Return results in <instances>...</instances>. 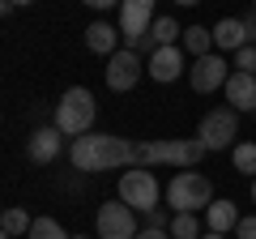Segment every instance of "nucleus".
<instances>
[{
	"label": "nucleus",
	"instance_id": "obj_1",
	"mask_svg": "<svg viewBox=\"0 0 256 239\" xmlns=\"http://www.w3.org/2000/svg\"><path fill=\"white\" fill-rule=\"evenodd\" d=\"M68 162L86 175L116 171V166H137V141L111 137V132H86V137H73Z\"/></svg>",
	"mask_w": 256,
	"mask_h": 239
},
{
	"label": "nucleus",
	"instance_id": "obj_2",
	"mask_svg": "<svg viewBox=\"0 0 256 239\" xmlns=\"http://www.w3.org/2000/svg\"><path fill=\"white\" fill-rule=\"evenodd\" d=\"M210 154L201 137H162V141H137V166H154L166 162L175 171H188Z\"/></svg>",
	"mask_w": 256,
	"mask_h": 239
},
{
	"label": "nucleus",
	"instance_id": "obj_3",
	"mask_svg": "<svg viewBox=\"0 0 256 239\" xmlns=\"http://www.w3.org/2000/svg\"><path fill=\"white\" fill-rule=\"evenodd\" d=\"M166 205H171V214H205L214 205V184L192 166L175 171L171 184H166Z\"/></svg>",
	"mask_w": 256,
	"mask_h": 239
},
{
	"label": "nucleus",
	"instance_id": "obj_4",
	"mask_svg": "<svg viewBox=\"0 0 256 239\" xmlns=\"http://www.w3.org/2000/svg\"><path fill=\"white\" fill-rule=\"evenodd\" d=\"M94 116H98V102L86 86H73V90H64L60 102H56V128L64 137H86L94 132Z\"/></svg>",
	"mask_w": 256,
	"mask_h": 239
},
{
	"label": "nucleus",
	"instance_id": "obj_5",
	"mask_svg": "<svg viewBox=\"0 0 256 239\" xmlns=\"http://www.w3.org/2000/svg\"><path fill=\"white\" fill-rule=\"evenodd\" d=\"M94 230H98V239H137V210L132 205H124L116 196V201H102L98 214H94Z\"/></svg>",
	"mask_w": 256,
	"mask_h": 239
},
{
	"label": "nucleus",
	"instance_id": "obj_6",
	"mask_svg": "<svg viewBox=\"0 0 256 239\" xmlns=\"http://www.w3.org/2000/svg\"><path fill=\"white\" fill-rule=\"evenodd\" d=\"M158 196H162V188H158L154 171H146V166H132V171L120 175V201L132 205L137 214L158 210Z\"/></svg>",
	"mask_w": 256,
	"mask_h": 239
},
{
	"label": "nucleus",
	"instance_id": "obj_7",
	"mask_svg": "<svg viewBox=\"0 0 256 239\" xmlns=\"http://www.w3.org/2000/svg\"><path fill=\"white\" fill-rule=\"evenodd\" d=\"M196 137L205 141V150H210V154L230 150V137H239V111H235V107H214V111H205Z\"/></svg>",
	"mask_w": 256,
	"mask_h": 239
},
{
	"label": "nucleus",
	"instance_id": "obj_8",
	"mask_svg": "<svg viewBox=\"0 0 256 239\" xmlns=\"http://www.w3.org/2000/svg\"><path fill=\"white\" fill-rule=\"evenodd\" d=\"M141 73H146V60H141V52H132V47H120L116 56L107 60V90H116V94H128L132 86L141 82Z\"/></svg>",
	"mask_w": 256,
	"mask_h": 239
},
{
	"label": "nucleus",
	"instance_id": "obj_9",
	"mask_svg": "<svg viewBox=\"0 0 256 239\" xmlns=\"http://www.w3.org/2000/svg\"><path fill=\"white\" fill-rule=\"evenodd\" d=\"M226 77H230V64H226V56H222V52L201 56V60H192V68H188L192 94H214V90H222Z\"/></svg>",
	"mask_w": 256,
	"mask_h": 239
},
{
	"label": "nucleus",
	"instance_id": "obj_10",
	"mask_svg": "<svg viewBox=\"0 0 256 239\" xmlns=\"http://www.w3.org/2000/svg\"><path fill=\"white\" fill-rule=\"evenodd\" d=\"M150 26H154V9L150 4H132V0L120 4V34H124L128 47H137L150 34Z\"/></svg>",
	"mask_w": 256,
	"mask_h": 239
},
{
	"label": "nucleus",
	"instance_id": "obj_11",
	"mask_svg": "<svg viewBox=\"0 0 256 239\" xmlns=\"http://www.w3.org/2000/svg\"><path fill=\"white\" fill-rule=\"evenodd\" d=\"M146 73L154 77L158 86H171L175 77L184 73V47L180 43H175V47H158V52L146 60Z\"/></svg>",
	"mask_w": 256,
	"mask_h": 239
},
{
	"label": "nucleus",
	"instance_id": "obj_12",
	"mask_svg": "<svg viewBox=\"0 0 256 239\" xmlns=\"http://www.w3.org/2000/svg\"><path fill=\"white\" fill-rule=\"evenodd\" d=\"M222 94H226V107H235L239 116L244 111H256V77L252 73H230L226 77V86H222Z\"/></svg>",
	"mask_w": 256,
	"mask_h": 239
},
{
	"label": "nucleus",
	"instance_id": "obj_13",
	"mask_svg": "<svg viewBox=\"0 0 256 239\" xmlns=\"http://www.w3.org/2000/svg\"><path fill=\"white\" fill-rule=\"evenodd\" d=\"M60 137H64V132L56 128V124H52V128H34L26 137V158H30V162H38V166L56 162V154H60Z\"/></svg>",
	"mask_w": 256,
	"mask_h": 239
},
{
	"label": "nucleus",
	"instance_id": "obj_14",
	"mask_svg": "<svg viewBox=\"0 0 256 239\" xmlns=\"http://www.w3.org/2000/svg\"><path fill=\"white\" fill-rule=\"evenodd\" d=\"M252 38H248V26H244V18H222L218 26H214V52H222V56H235L239 47H248Z\"/></svg>",
	"mask_w": 256,
	"mask_h": 239
},
{
	"label": "nucleus",
	"instance_id": "obj_15",
	"mask_svg": "<svg viewBox=\"0 0 256 239\" xmlns=\"http://www.w3.org/2000/svg\"><path fill=\"white\" fill-rule=\"evenodd\" d=\"M120 38H124V34H120L116 26H107V22H94V26H86V47H90L94 56H107V60H111V56L120 52Z\"/></svg>",
	"mask_w": 256,
	"mask_h": 239
},
{
	"label": "nucleus",
	"instance_id": "obj_16",
	"mask_svg": "<svg viewBox=\"0 0 256 239\" xmlns=\"http://www.w3.org/2000/svg\"><path fill=\"white\" fill-rule=\"evenodd\" d=\"M205 226L218 230V235L235 230V226H239V210H235V201H214L210 210H205Z\"/></svg>",
	"mask_w": 256,
	"mask_h": 239
},
{
	"label": "nucleus",
	"instance_id": "obj_17",
	"mask_svg": "<svg viewBox=\"0 0 256 239\" xmlns=\"http://www.w3.org/2000/svg\"><path fill=\"white\" fill-rule=\"evenodd\" d=\"M180 47L192 56V60H201V56L214 52V30H205V26H188V30H184V38H180Z\"/></svg>",
	"mask_w": 256,
	"mask_h": 239
},
{
	"label": "nucleus",
	"instance_id": "obj_18",
	"mask_svg": "<svg viewBox=\"0 0 256 239\" xmlns=\"http://www.w3.org/2000/svg\"><path fill=\"white\" fill-rule=\"evenodd\" d=\"M150 38H154V47H175L184 38V26L175 18H154V26H150Z\"/></svg>",
	"mask_w": 256,
	"mask_h": 239
},
{
	"label": "nucleus",
	"instance_id": "obj_19",
	"mask_svg": "<svg viewBox=\"0 0 256 239\" xmlns=\"http://www.w3.org/2000/svg\"><path fill=\"white\" fill-rule=\"evenodd\" d=\"M205 218H196V214H175L171 218V239H201L205 235Z\"/></svg>",
	"mask_w": 256,
	"mask_h": 239
},
{
	"label": "nucleus",
	"instance_id": "obj_20",
	"mask_svg": "<svg viewBox=\"0 0 256 239\" xmlns=\"http://www.w3.org/2000/svg\"><path fill=\"white\" fill-rule=\"evenodd\" d=\"M0 222H4V235H13V239H18V235H30V226H34V218H30L22 205H9Z\"/></svg>",
	"mask_w": 256,
	"mask_h": 239
},
{
	"label": "nucleus",
	"instance_id": "obj_21",
	"mask_svg": "<svg viewBox=\"0 0 256 239\" xmlns=\"http://www.w3.org/2000/svg\"><path fill=\"white\" fill-rule=\"evenodd\" d=\"M230 162H235V171H244V175L256 180V141H239L230 150Z\"/></svg>",
	"mask_w": 256,
	"mask_h": 239
},
{
	"label": "nucleus",
	"instance_id": "obj_22",
	"mask_svg": "<svg viewBox=\"0 0 256 239\" xmlns=\"http://www.w3.org/2000/svg\"><path fill=\"white\" fill-rule=\"evenodd\" d=\"M26 239H73V235H68L56 218H34V226H30Z\"/></svg>",
	"mask_w": 256,
	"mask_h": 239
},
{
	"label": "nucleus",
	"instance_id": "obj_23",
	"mask_svg": "<svg viewBox=\"0 0 256 239\" xmlns=\"http://www.w3.org/2000/svg\"><path fill=\"white\" fill-rule=\"evenodd\" d=\"M235 68L256 77V43H248V47H239V52H235Z\"/></svg>",
	"mask_w": 256,
	"mask_h": 239
},
{
	"label": "nucleus",
	"instance_id": "obj_24",
	"mask_svg": "<svg viewBox=\"0 0 256 239\" xmlns=\"http://www.w3.org/2000/svg\"><path fill=\"white\" fill-rule=\"evenodd\" d=\"M146 226H158V230H171V218L162 210H146Z\"/></svg>",
	"mask_w": 256,
	"mask_h": 239
},
{
	"label": "nucleus",
	"instance_id": "obj_25",
	"mask_svg": "<svg viewBox=\"0 0 256 239\" xmlns=\"http://www.w3.org/2000/svg\"><path fill=\"white\" fill-rule=\"evenodd\" d=\"M235 239H256V214H252V218H239Z\"/></svg>",
	"mask_w": 256,
	"mask_h": 239
},
{
	"label": "nucleus",
	"instance_id": "obj_26",
	"mask_svg": "<svg viewBox=\"0 0 256 239\" xmlns=\"http://www.w3.org/2000/svg\"><path fill=\"white\" fill-rule=\"evenodd\" d=\"M137 239H171V230H158V226H141Z\"/></svg>",
	"mask_w": 256,
	"mask_h": 239
},
{
	"label": "nucleus",
	"instance_id": "obj_27",
	"mask_svg": "<svg viewBox=\"0 0 256 239\" xmlns=\"http://www.w3.org/2000/svg\"><path fill=\"white\" fill-rule=\"evenodd\" d=\"M82 4H90V9H111V4H124V0H82Z\"/></svg>",
	"mask_w": 256,
	"mask_h": 239
},
{
	"label": "nucleus",
	"instance_id": "obj_28",
	"mask_svg": "<svg viewBox=\"0 0 256 239\" xmlns=\"http://www.w3.org/2000/svg\"><path fill=\"white\" fill-rule=\"evenodd\" d=\"M18 4H34V0H0V9L9 13V9H18Z\"/></svg>",
	"mask_w": 256,
	"mask_h": 239
},
{
	"label": "nucleus",
	"instance_id": "obj_29",
	"mask_svg": "<svg viewBox=\"0 0 256 239\" xmlns=\"http://www.w3.org/2000/svg\"><path fill=\"white\" fill-rule=\"evenodd\" d=\"M244 26H248V38H256V13H252V18H244Z\"/></svg>",
	"mask_w": 256,
	"mask_h": 239
},
{
	"label": "nucleus",
	"instance_id": "obj_30",
	"mask_svg": "<svg viewBox=\"0 0 256 239\" xmlns=\"http://www.w3.org/2000/svg\"><path fill=\"white\" fill-rule=\"evenodd\" d=\"M201 239H226V235H218V230H205V235Z\"/></svg>",
	"mask_w": 256,
	"mask_h": 239
},
{
	"label": "nucleus",
	"instance_id": "obj_31",
	"mask_svg": "<svg viewBox=\"0 0 256 239\" xmlns=\"http://www.w3.org/2000/svg\"><path fill=\"white\" fill-rule=\"evenodd\" d=\"M132 4H150V9H154V0H132Z\"/></svg>",
	"mask_w": 256,
	"mask_h": 239
},
{
	"label": "nucleus",
	"instance_id": "obj_32",
	"mask_svg": "<svg viewBox=\"0 0 256 239\" xmlns=\"http://www.w3.org/2000/svg\"><path fill=\"white\" fill-rule=\"evenodd\" d=\"M175 4H201V0H175Z\"/></svg>",
	"mask_w": 256,
	"mask_h": 239
},
{
	"label": "nucleus",
	"instance_id": "obj_33",
	"mask_svg": "<svg viewBox=\"0 0 256 239\" xmlns=\"http://www.w3.org/2000/svg\"><path fill=\"white\" fill-rule=\"evenodd\" d=\"M252 205H256V180H252Z\"/></svg>",
	"mask_w": 256,
	"mask_h": 239
},
{
	"label": "nucleus",
	"instance_id": "obj_34",
	"mask_svg": "<svg viewBox=\"0 0 256 239\" xmlns=\"http://www.w3.org/2000/svg\"><path fill=\"white\" fill-rule=\"evenodd\" d=\"M73 239H90V235H73Z\"/></svg>",
	"mask_w": 256,
	"mask_h": 239
},
{
	"label": "nucleus",
	"instance_id": "obj_35",
	"mask_svg": "<svg viewBox=\"0 0 256 239\" xmlns=\"http://www.w3.org/2000/svg\"><path fill=\"white\" fill-rule=\"evenodd\" d=\"M252 13H256V0H252Z\"/></svg>",
	"mask_w": 256,
	"mask_h": 239
}]
</instances>
